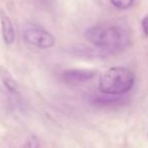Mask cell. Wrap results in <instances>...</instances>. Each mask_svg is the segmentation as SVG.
<instances>
[{
    "label": "cell",
    "mask_w": 148,
    "mask_h": 148,
    "mask_svg": "<svg viewBox=\"0 0 148 148\" xmlns=\"http://www.w3.org/2000/svg\"><path fill=\"white\" fill-rule=\"evenodd\" d=\"M111 2L116 8L125 10L132 6L134 0H111Z\"/></svg>",
    "instance_id": "cell-7"
},
{
    "label": "cell",
    "mask_w": 148,
    "mask_h": 148,
    "mask_svg": "<svg viewBox=\"0 0 148 148\" xmlns=\"http://www.w3.org/2000/svg\"><path fill=\"white\" fill-rule=\"evenodd\" d=\"M0 25L4 43L6 45H12L15 41V31L11 19L3 10H0Z\"/></svg>",
    "instance_id": "cell-5"
},
{
    "label": "cell",
    "mask_w": 148,
    "mask_h": 148,
    "mask_svg": "<svg viewBox=\"0 0 148 148\" xmlns=\"http://www.w3.org/2000/svg\"><path fill=\"white\" fill-rule=\"evenodd\" d=\"M141 25H142V29H143V33L146 36H148V15L144 16V18L142 19Z\"/></svg>",
    "instance_id": "cell-8"
},
{
    "label": "cell",
    "mask_w": 148,
    "mask_h": 148,
    "mask_svg": "<svg viewBox=\"0 0 148 148\" xmlns=\"http://www.w3.org/2000/svg\"><path fill=\"white\" fill-rule=\"evenodd\" d=\"M97 72L87 69H72L66 70L62 73V79L68 84H82L89 81L95 76Z\"/></svg>",
    "instance_id": "cell-4"
},
{
    "label": "cell",
    "mask_w": 148,
    "mask_h": 148,
    "mask_svg": "<svg viewBox=\"0 0 148 148\" xmlns=\"http://www.w3.org/2000/svg\"><path fill=\"white\" fill-rule=\"evenodd\" d=\"M23 37L27 44L39 49H49L55 45V38L50 32L36 25H27L23 29Z\"/></svg>",
    "instance_id": "cell-3"
},
{
    "label": "cell",
    "mask_w": 148,
    "mask_h": 148,
    "mask_svg": "<svg viewBox=\"0 0 148 148\" xmlns=\"http://www.w3.org/2000/svg\"><path fill=\"white\" fill-rule=\"evenodd\" d=\"M147 135H148V132H147Z\"/></svg>",
    "instance_id": "cell-9"
},
{
    "label": "cell",
    "mask_w": 148,
    "mask_h": 148,
    "mask_svg": "<svg viewBox=\"0 0 148 148\" xmlns=\"http://www.w3.org/2000/svg\"><path fill=\"white\" fill-rule=\"evenodd\" d=\"M0 85L9 97H18V85L13 77L5 69H0Z\"/></svg>",
    "instance_id": "cell-6"
},
{
    "label": "cell",
    "mask_w": 148,
    "mask_h": 148,
    "mask_svg": "<svg viewBox=\"0 0 148 148\" xmlns=\"http://www.w3.org/2000/svg\"><path fill=\"white\" fill-rule=\"evenodd\" d=\"M135 75L125 67H112L101 76L99 89L108 95H121L127 93L134 86Z\"/></svg>",
    "instance_id": "cell-2"
},
{
    "label": "cell",
    "mask_w": 148,
    "mask_h": 148,
    "mask_svg": "<svg viewBox=\"0 0 148 148\" xmlns=\"http://www.w3.org/2000/svg\"><path fill=\"white\" fill-rule=\"evenodd\" d=\"M84 37L95 48L105 52H118L126 49L130 35L123 25L112 23H99L85 31Z\"/></svg>",
    "instance_id": "cell-1"
}]
</instances>
